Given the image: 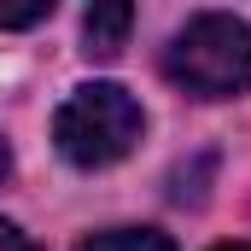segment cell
<instances>
[{"instance_id":"1","label":"cell","mask_w":251,"mask_h":251,"mask_svg":"<svg viewBox=\"0 0 251 251\" xmlns=\"http://www.w3.org/2000/svg\"><path fill=\"white\" fill-rule=\"evenodd\" d=\"M164 76L193 100H234L251 88V24L234 12H199L187 18L170 47Z\"/></svg>"},{"instance_id":"2","label":"cell","mask_w":251,"mask_h":251,"mask_svg":"<svg viewBox=\"0 0 251 251\" xmlns=\"http://www.w3.org/2000/svg\"><path fill=\"white\" fill-rule=\"evenodd\" d=\"M140 128H146V117H140V100L128 88H117V82H88V88H76L59 105L53 140H59V152L76 170H105V164H117V158L134 152Z\"/></svg>"},{"instance_id":"3","label":"cell","mask_w":251,"mask_h":251,"mask_svg":"<svg viewBox=\"0 0 251 251\" xmlns=\"http://www.w3.org/2000/svg\"><path fill=\"white\" fill-rule=\"evenodd\" d=\"M128 24H134V6L128 0H100V6H88V18H82V53L88 59H111L117 47L128 41Z\"/></svg>"},{"instance_id":"4","label":"cell","mask_w":251,"mask_h":251,"mask_svg":"<svg viewBox=\"0 0 251 251\" xmlns=\"http://www.w3.org/2000/svg\"><path fill=\"white\" fill-rule=\"evenodd\" d=\"M76 251H176V240L158 228H105V234L82 240Z\"/></svg>"},{"instance_id":"5","label":"cell","mask_w":251,"mask_h":251,"mask_svg":"<svg viewBox=\"0 0 251 251\" xmlns=\"http://www.w3.org/2000/svg\"><path fill=\"white\" fill-rule=\"evenodd\" d=\"M53 12V0H35V6H0V29H29Z\"/></svg>"},{"instance_id":"6","label":"cell","mask_w":251,"mask_h":251,"mask_svg":"<svg viewBox=\"0 0 251 251\" xmlns=\"http://www.w3.org/2000/svg\"><path fill=\"white\" fill-rule=\"evenodd\" d=\"M0 251H41L24 228H12V222H0Z\"/></svg>"},{"instance_id":"7","label":"cell","mask_w":251,"mask_h":251,"mask_svg":"<svg viewBox=\"0 0 251 251\" xmlns=\"http://www.w3.org/2000/svg\"><path fill=\"white\" fill-rule=\"evenodd\" d=\"M6 176H12V146H6V134H0V187H6Z\"/></svg>"},{"instance_id":"8","label":"cell","mask_w":251,"mask_h":251,"mask_svg":"<svg viewBox=\"0 0 251 251\" xmlns=\"http://www.w3.org/2000/svg\"><path fill=\"white\" fill-rule=\"evenodd\" d=\"M210 251H251V246H210Z\"/></svg>"}]
</instances>
